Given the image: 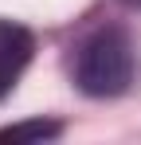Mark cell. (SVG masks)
Returning a JSON list of instances; mask_svg holds the SVG:
<instances>
[{
  "mask_svg": "<svg viewBox=\"0 0 141 145\" xmlns=\"http://www.w3.org/2000/svg\"><path fill=\"white\" fill-rule=\"evenodd\" d=\"M74 82L90 98H118L133 82V39L121 27L90 31L74 55Z\"/></svg>",
  "mask_w": 141,
  "mask_h": 145,
  "instance_id": "cell-1",
  "label": "cell"
},
{
  "mask_svg": "<svg viewBox=\"0 0 141 145\" xmlns=\"http://www.w3.org/2000/svg\"><path fill=\"white\" fill-rule=\"evenodd\" d=\"M59 133H63L59 121L35 118V121H20V125H4V129H0V141H51V137H59Z\"/></svg>",
  "mask_w": 141,
  "mask_h": 145,
  "instance_id": "cell-3",
  "label": "cell"
},
{
  "mask_svg": "<svg viewBox=\"0 0 141 145\" xmlns=\"http://www.w3.org/2000/svg\"><path fill=\"white\" fill-rule=\"evenodd\" d=\"M35 55V35L16 20H0V98L8 94Z\"/></svg>",
  "mask_w": 141,
  "mask_h": 145,
  "instance_id": "cell-2",
  "label": "cell"
}]
</instances>
